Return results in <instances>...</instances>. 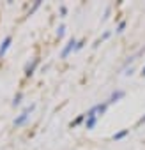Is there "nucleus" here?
Wrapping results in <instances>:
<instances>
[{"mask_svg":"<svg viewBox=\"0 0 145 150\" xmlns=\"http://www.w3.org/2000/svg\"><path fill=\"white\" fill-rule=\"evenodd\" d=\"M34 110H36V104H30L28 108H25V110H23V111L14 118L13 125H14V127H21V125H25V124H27V120L30 118V113H32Z\"/></svg>","mask_w":145,"mask_h":150,"instance_id":"f257e3e1","label":"nucleus"},{"mask_svg":"<svg viewBox=\"0 0 145 150\" xmlns=\"http://www.w3.org/2000/svg\"><path fill=\"white\" fill-rule=\"evenodd\" d=\"M37 65H39V57H34V58H32V60L25 65V76H27V78L34 76V72H36Z\"/></svg>","mask_w":145,"mask_h":150,"instance_id":"f03ea898","label":"nucleus"},{"mask_svg":"<svg viewBox=\"0 0 145 150\" xmlns=\"http://www.w3.org/2000/svg\"><path fill=\"white\" fill-rule=\"evenodd\" d=\"M75 46H76V39H75V37H71V39L67 41V44L64 46V50H62L60 57H62V58H67L71 51H75Z\"/></svg>","mask_w":145,"mask_h":150,"instance_id":"7ed1b4c3","label":"nucleus"},{"mask_svg":"<svg viewBox=\"0 0 145 150\" xmlns=\"http://www.w3.org/2000/svg\"><path fill=\"white\" fill-rule=\"evenodd\" d=\"M11 42H13V37H11V35H7L2 42H0V58H2V57L7 53V50L11 48Z\"/></svg>","mask_w":145,"mask_h":150,"instance_id":"20e7f679","label":"nucleus"},{"mask_svg":"<svg viewBox=\"0 0 145 150\" xmlns=\"http://www.w3.org/2000/svg\"><path fill=\"white\" fill-rule=\"evenodd\" d=\"M124 96H126V92H124V90H113V92H112V96H110V99L106 101V103H108V106H110V104H113V103H119Z\"/></svg>","mask_w":145,"mask_h":150,"instance_id":"39448f33","label":"nucleus"},{"mask_svg":"<svg viewBox=\"0 0 145 150\" xmlns=\"http://www.w3.org/2000/svg\"><path fill=\"white\" fill-rule=\"evenodd\" d=\"M96 124H97V118H96V117H85V127H87L89 131L94 129Z\"/></svg>","mask_w":145,"mask_h":150,"instance_id":"423d86ee","label":"nucleus"},{"mask_svg":"<svg viewBox=\"0 0 145 150\" xmlns=\"http://www.w3.org/2000/svg\"><path fill=\"white\" fill-rule=\"evenodd\" d=\"M127 134H129V129H122V131H119V132H115V134H113L112 138H113L115 141H119V139H122V138H126Z\"/></svg>","mask_w":145,"mask_h":150,"instance_id":"0eeeda50","label":"nucleus"},{"mask_svg":"<svg viewBox=\"0 0 145 150\" xmlns=\"http://www.w3.org/2000/svg\"><path fill=\"white\" fill-rule=\"evenodd\" d=\"M83 120H85V113H83V115H78V117H76L75 120H72V122L69 124V127H71V129H75V127H76V125H80V124H82Z\"/></svg>","mask_w":145,"mask_h":150,"instance_id":"6e6552de","label":"nucleus"},{"mask_svg":"<svg viewBox=\"0 0 145 150\" xmlns=\"http://www.w3.org/2000/svg\"><path fill=\"white\" fill-rule=\"evenodd\" d=\"M21 101H23V94L21 92H18L16 96H14V99H13V106L16 108V106H20L21 104Z\"/></svg>","mask_w":145,"mask_h":150,"instance_id":"1a4fd4ad","label":"nucleus"},{"mask_svg":"<svg viewBox=\"0 0 145 150\" xmlns=\"http://www.w3.org/2000/svg\"><path fill=\"white\" fill-rule=\"evenodd\" d=\"M64 34H65V27H64V25H60V27L57 28V37L60 39V37H64Z\"/></svg>","mask_w":145,"mask_h":150,"instance_id":"9d476101","label":"nucleus"},{"mask_svg":"<svg viewBox=\"0 0 145 150\" xmlns=\"http://www.w3.org/2000/svg\"><path fill=\"white\" fill-rule=\"evenodd\" d=\"M124 28H126V21H120V23L117 25V30H115V32H117V34H122Z\"/></svg>","mask_w":145,"mask_h":150,"instance_id":"9b49d317","label":"nucleus"},{"mask_svg":"<svg viewBox=\"0 0 145 150\" xmlns=\"http://www.w3.org/2000/svg\"><path fill=\"white\" fill-rule=\"evenodd\" d=\"M39 6H41V2H39V0H37V2H36V4H34V7H32V9H30V11H28V16H32V14H34V13H36V11H37V9H39Z\"/></svg>","mask_w":145,"mask_h":150,"instance_id":"f8f14e48","label":"nucleus"},{"mask_svg":"<svg viewBox=\"0 0 145 150\" xmlns=\"http://www.w3.org/2000/svg\"><path fill=\"white\" fill-rule=\"evenodd\" d=\"M83 44H85V41L82 39V41H76V46H75V51H80L82 48H83Z\"/></svg>","mask_w":145,"mask_h":150,"instance_id":"ddd939ff","label":"nucleus"},{"mask_svg":"<svg viewBox=\"0 0 145 150\" xmlns=\"http://www.w3.org/2000/svg\"><path fill=\"white\" fill-rule=\"evenodd\" d=\"M65 14H67V7H65V6H62V7H60V16H62V18H65Z\"/></svg>","mask_w":145,"mask_h":150,"instance_id":"4468645a","label":"nucleus"},{"mask_svg":"<svg viewBox=\"0 0 145 150\" xmlns=\"http://www.w3.org/2000/svg\"><path fill=\"white\" fill-rule=\"evenodd\" d=\"M133 72H134V69H133V67H129V69H126V72H124V74H126V76H131Z\"/></svg>","mask_w":145,"mask_h":150,"instance_id":"2eb2a0df","label":"nucleus"},{"mask_svg":"<svg viewBox=\"0 0 145 150\" xmlns=\"http://www.w3.org/2000/svg\"><path fill=\"white\" fill-rule=\"evenodd\" d=\"M108 16H110V7L106 9V13H104V16H103V21H106V20H108Z\"/></svg>","mask_w":145,"mask_h":150,"instance_id":"dca6fc26","label":"nucleus"},{"mask_svg":"<svg viewBox=\"0 0 145 150\" xmlns=\"http://www.w3.org/2000/svg\"><path fill=\"white\" fill-rule=\"evenodd\" d=\"M138 124H145V115H143V117H141V118L138 120Z\"/></svg>","mask_w":145,"mask_h":150,"instance_id":"f3484780","label":"nucleus"},{"mask_svg":"<svg viewBox=\"0 0 145 150\" xmlns=\"http://www.w3.org/2000/svg\"><path fill=\"white\" fill-rule=\"evenodd\" d=\"M141 76H145V67H143V69H141Z\"/></svg>","mask_w":145,"mask_h":150,"instance_id":"a211bd4d","label":"nucleus"}]
</instances>
